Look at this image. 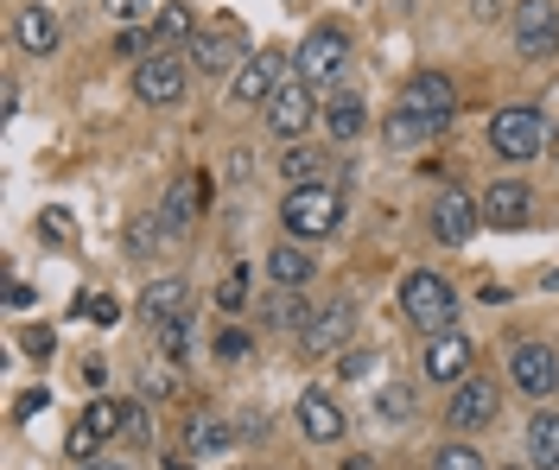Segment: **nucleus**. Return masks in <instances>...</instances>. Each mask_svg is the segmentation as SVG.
Here are the masks:
<instances>
[{
	"instance_id": "nucleus-1",
	"label": "nucleus",
	"mask_w": 559,
	"mask_h": 470,
	"mask_svg": "<svg viewBox=\"0 0 559 470\" xmlns=\"http://www.w3.org/2000/svg\"><path fill=\"white\" fill-rule=\"evenodd\" d=\"M344 217V191L337 184H293L286 204H280V222H286V242H324Z\"/></svg>"
},
{
	"instance_id": "nucleus-2",
	"label": "nucleus",
	"mask_w": 559,
	"mask_h": 470,
	"mask_svg": "<svg viewBox=\"0 0 559 470\" xmlns=\"http://www.w3.org/2000/svg\"><path fill=\"white\" fill-rule=\"evenodd\" d=\"M401 318L414 330H426V337H445L457 318V292L452 280H439L432 267H419V274H407L401 280Z\"/></svg>"
},
{
	"instance_id": "nucleus-3",
	"label": "nucleus",
	"mask_w": 559,
	"mask_h": 470,
	"mask_svg": "<svg viewBox=\"0 0 559 470\" xmlns=\"http://www.w3.org/2000/svg\"><path fill=\"white\" fill-rule=\"evenodd\" d=\"M489 146H496L509 166L534 159V153L547 146V115H540V109H502V115H489Z\"/></svg>"
},
{
	"instance_id": "nucleus-4",
	"label": "nucleus",
	"mask_w": 559,
	"mask_h": 470,
	"mask_svg": "<svg viewBox=\"0 0 559 470\" xmlns=\"http://www.w3.org/2000/svg\"><path fill=\"white\" fill-rule=\"evenodd\" d=\"M509 38H515V51L522 58H554L559 51V7L554 0H515V13H509Z\"/></svg>"
},
{
	"instance_id": "nucleus-5",
	"label": "nucleus",
	"mask_w": 559,
	"mask_h": 470,
	"mask_svg": "<svg viewBox=\"0 0 559 470\" xmlns=\"http://www.w3.org/2000/svg\"><path fill=\"white\" fill-rule=\"evenodd\" d=\"M312 121H324V109H318V89L306 83V76H286L274 96H267V128H274L280 141H299Z\"/></svg>"
},
{
	"instance_id": "nucleus-6",
	"label": "nucleus",
	"mask_w": 559,
	"mask_h": 470,
	"mask_svg": "<svg viewBox=\"0 0 559 470\" xmlns=\"http://www.w3.org/2000/svg\"><path fill=\"white\" fill-rule=\"evenodd\" d=\"M185 83H191V71H185V58H173V51H153V58L134 64V96L146 109H178L185 103Z\"/></svg>"
},
{
	"instance_id": "nucleus-7",
	"label": "nucleus",
	"mask_w": 559,
	"mask_h": 470,
	"mask_svg": "<svg viewBox=\"0 0 559 470\" xmlns=\"http://www.w3.org/2000/svg\"><path fill=\"white\" fill-rule=\"evenodd\" d=\"M349 71V38L337 33V26H318V33H306V45H299V71L312 89H331V83H344Z\"/></svg>"
},
{
	"instance_id": "nucleus-8",
	"label": "nucleus",
	"mask_w": 559,
	"mask_h": 470,
	"mask_svg": "<svg viewBox=\"0 0 559 470\" xmlns=\"http://www.w3.org/2000/svg\"><path fill=\"white\" fill-rule=\"evenodd\" d=\"M401 115H419V121H439V128H452L457 121V89L452 76L439 71H419L401 83Z\"/></svg>"
},
{
	"instance_id": "nucleus-9",
	"label": "nucleus",
	"mask_w": 559,
	"mask_h": 470,
	"mask_svg": "<svg viewBox=\"0 0 559 470\" xmlns=\"http://www.w3.org/2000/svg\"><path fill=\"white\" fill-rule=\"evenodd\" d=\"M191 64H198V76H236L248 64V38L236 26H210L191 38Z\"/></svg>"
},
{
	"instance_id": "nucleus-10",
	"label": "nucleus",
	"mask_w": 559,
	"mask_h": 470,
	"mask_svg": "<svg viewBox=\"0 0 559 470\" xmlns=\"http://www.w3.org/2000/svg\"><path fill=\"white\" fill-rule=\"evenodd\" d=\"M204 197H210V184L198 179V172H185V179H173L166 184V197H159V229L166 236H191L198 229V217H204Z\"/></svg>"
},
{
	"instance_id": "nucleus-11",
	"label": "nucleus",
	"mask_w": 559,
	"mask_h": 470,
	"mask_svg": "<svg viewBox=\"0 0 559 470\" xmlns=\"http://www.w3.org/2000/svg\"><path fill=\"white\" fill-rule=\"evenodd\" d=\"M509 382L522 388V395L534 400H547L559 388V357H554V344H515L509 350Z\"/></svg>"
},
{
	"instance_id": "nucleus-12",
	"label": "nucleus",
	"mask_w": 559,
	"mask_h": 470,
	"mask_svg": "<svg viewBox=\"0 0 559 470\" xmlns=\"http://www.w3.org/2000/svg\"><path fill=\"white\" fill-rule=\"evenodd\" d=\"M280 71H286V58H280V51H254L242 71L229 76V103H236V109H254V103L267 109V96H274L280 83H286Z\"/></svg>"
},
{
	"instance_id": "nucleus-13",
	"label": "nucleus",
	"mask_w": 559,
	"mask_h": 470,
	"mask_svg": "<svg viewBox=\"0 0 559 470\" xmlns=\"http://www.w3.org/2000/svg\"><path fill=\"white\" fill-rule=\"evenodd\" d=\"M349 330H356V305H349V299H331V305H318L312 325L299 330V350H306V357L349 350Z\"/></svg>"
},
{
	"instance_id": "nucleus-14",
	"label": "nucleus",
	"mask_w": 559,
	"mask_h": 470,
	"mask_svg": "<svg viewBox=\"0 0 559 470\" xmlns=\"http://www.w3.org/2000/svg\"><path fill=\"white\" fill-rule=\"evenodd\" d=\"M477 222H484V210H477V204H471L457 184L439 197V204H432V236H439L445 249H464V242L477 236Z\"/></svg>"
},
{
	"instance_id": "nucleus-15",
	"label": "nucleus",
	"mask_w": 559,
	"mask_h": 470,
	"mask_svg": "<svg viewBox=\"0 0 559 470\" xmlns=\"http://www.w3.org/2000/svg\"><path fill=\"white\" fill-rule=\"evenodd\" d=\"M489 420H496V388H489L484 375L457 382V388H452V426H457V433H484Z\"/></svg>"
},
{
	"instance_id": "nucleus-16",
	"label": "nucleus",
	"mask_w": 559,
	"mask_h": 470,
	"mask_svg": "<svg viewBox=\"0 0 559 470\" xmlns=\"http://www.w3.org/2000/svg\"><path fill=\"white\" fill-rule=\"evenodd\" d=\"M299 433L312 438V445H337L344 438V407L324 395V388H306L299 395Z\"/></svg>"
},
{
	"instance_id": "nucleus-17",
	"label": "nucleus",
	"mask_w": 559,
	"mask_h": 470,
	"mask_svg": "<svg viewBox=\"0 0 559 470\" xmlns=\"http://www.w3.org/2000/svg\"><path fill=\"white\" fill-rule=\"evenodd\" d=\"M477 210H484V222L489 229H522L527 222V210H534V197H527V184H515V179H496L484 191V204H477Z\"/></svg>"
},
{
	"instance_id": "nucleus-18",
	"label": "nucleus",
	"mask_w": 559,
	"mask_h": 470,
	"mask_svg": "<svg viewBox=\"0 0 559 470\" xmlns=\"http://www.w3.org/2000/svg\"><path fill=\"white\" fill-rule=\"evenodd\" d=\"M13 38H20V51H33V58H51V51L64 45V20H58L51 7H20V20H13Z\"/></svg>"
},
{
	"instance_id": "nucleus-19",
	"label": "nucleus",
	"mask_w": 559,
	"mask_h": 470,
	"mask_svg": "<svg viewBox=\"0 0 559 470\" xmlns=\"http://www.w3.org/2000/svg\"><path fill=\"white\" fill-rule=\"evenodd\" d=\"M426 375H432V382H445V388L471 382V344H464L457 330H445V337H426Z\"/></svg>"
},
{
	"instance_id": "nucleus-20",
	"label": "nucleus",
	"mask_w": 559,
	"mask_h": 470,
	"mask_svg": "<svg viewBox=\"0 0 559 470\" xmlns=\"http://www.w3.org/2000/svg\"><path fill=\"white\" fill-rule=\"evenodd\" d=\"M185 312H191V287L185 280H153L140 292V318H153V325H173Z\"/></svg>"
},
{
	"instance_id": "nucleus-21",
	"label": "nucleus",
	"mask_w": 559,
	"mask_h": 470,
	"mask_svg": "<svg viewBox=\"0 0 559 470\" xmlns=\"http://www.w3.org/2000/svg\"><path fill=\"white\" fill-rule=\"evenodd\" d=\"M267 274H274V287H312V274H318V261L306 254V242H280L274 254H267Z\"/></svg>"
},
{
	"instance_id": "nucleus-22",
	"label": "nucleus",
	"mask_w": 559,
	"mask_h": 470,
	"mask_svg": "<svg viewBox=\"0 0 559 470\" xmlns=\"http://www.w3.org/2000/svg\"><path fill=\"white\" fill-rule=\"evenodd\" d=\"M261 318H267V325H280V330H306L318 312L306 305V292H299V287H274L267 299H261Z\"/></svg>"
},
{
	"instance_id": "nucleus-23",
	"label": "nucleus",
	"mask_w": 559,
	"mask_h": 470,
	"mask_svg": "<svg viewBox=\"0 0 559 470\" xmlns=\"http://www.w3.org/2000/svg\"><path fill=\"white\" fill-rule=\"evenodd\" d=\"M324 128H331V141H356L362 128H369V109H362V96L356 89H337L331 103H324Z\"/></svg>"
},
{
	"instance_id": "nucleus-24",
	"label": "nucleus",
	"mask_w": 559,
	"mask_h": 470,
	"mask_svg": "<svg viewBox=\"0 0 559 470\" xmlns=\"http://www.w3.org/2000/svg\"><path fill=\"white\" fill-rule=\"evenodd\" d=\"M527 465L534 470H559V413L554 407H540V413L527 420Z\"/></svg>"
},
{
	"instance_id": "nucleus-25",
	"label": "nucleus",
	"mask_w": 559,
	"mask_h": 470,
	"mask_svg": "<svg viewBox=\"0 0 559 470\" xmlns=\"http://www.w3.org/2000/svg\"><path fill=\"white\" fill-rule=\"evenodd\" d=\"M229 445H236V426H229V420H191V426H185V451H191V458H216V451H229Z\"/></svg>"
},
{
	"instance_id": "nucleus-26",
	"label": "nucleus",
	"mask_w": 559,
	"mask_h": 470,
	"mask_svg": "<svg viewBox=\"0 0 559 470\" xmlns=\"http://www.w3.org/2000/svg\"><path fill=\"white\" fill-rule=\"evenodd\" d=\"M324 166H331V159H324V153H312V146H286V159H280V172H286V191H293V184H324Z\"/></svg>"
},
{
	"instance_id": "nucleus-27",
	"label": "nucleus",
	"mask_w": 559,
	"mask_h": 470,
	"mask_svg": "<svg viewBox=\"0 0 559 470\" xmlns=\"http://www.w3.org/2000/svg\"><path fill=\"white\" fill-rule=\"evenodd\" d=\"M432 134H445V128H439V121H419V115H388V146H394V153H401V146H426L432 141Z\"/></svg>"
},
{
	"instance_id": "nucleus-28",
	"label": "nucleus",
	"mask_w": 559,
	"mask_h": 470,
	"mask_svg": "<svg viewBox=\"0 0 559 470\" xmlns=\"http://www.w3.org/2000/svg\"><path fill=\"white\" fill-rule=\"evenodd\" d=\"M178 38H198L191 7H159V20H153V51H166V45H178Z\"/></svg>"
},
{
	"instance_id": "nucleus-29",
	"label": "nucleus",
	"mask_w": 559,
	"mask_h": 470,
	"mask_svg": "<svg viewBox=\"0 0 559 470\" xmlns=\"http://www.w3.org/2000/svg\"><path fill=\"white\" fill-rule=\"evenodd\" d=\"M191 344H198V318H191V312L173 318V325H159V357L166 362H185L191 357Z\"/></svg>"
},
{
	"instance_id": "nucleus-30",
	"label": "nucleus",
	"mask_w": 559,
	"mask_h": 470,
	"mask_svg": "<svg viewBox=\"0 0 559 470\" xmlns=\"http://www.w3.org/2000/svg\"><path fill=\"white\" fill-rule=\"evenodd\" d=\"M83 426L108 445V438H121V426H128V407H115V400H90V407H83Z\"/></svg>"
},
{
	"instance_id": "nucleus-31",
	"label": "nucleus",
	"mask_w": 559,
	"mask_h": 470,
	"mask_svg": "<svg viewBox=\"0 0 559 470\" xmlns=\"http://www.w3.org/2000/svg\"><path fill=\"white\" fill-rule=\"evenodd\" d=\"M414 388H401V382H394V388H382V395H376V413H382V420H394V426H401V420H414Z\"/></svg>"
},
{
	"instance_id": "nucleus-32",
	"label": "nucleus",
	"mask_w": 559,
	"mask_h": 470,
	"mask_svg": "<svg viewBox=\"0 0 559 470\" xmlns=\"http://www.w3.org/2000/svg\"><path fill=\"white\" fill-rule=\"evenodd\" d=\"M166 242V229H159V217H140V222H128V254H153Z\"/></svg>"
},
{
	"instance_id": "nucleus-33",
	"label": "nucleus",
	"mask_w": 559,
	"mask_h": 470,
	"mask_svg": "<svg viewBox=\"0 0 559 470\" xmlns=\"http://www.w3.org/2000/svg\"><path fill=\"white\" fill-rule=\"evenodd\" d=\"M432 470H489V465L471 451V445H445V451L432 458Z\"/></svg>"
},
{
	"instance_id": "nucleus-34",
	"label": "nucleus",
	"mask_w": 559,
	"mask_h": 470,
	"mask_svg": "<svg viewBox=\"0 0 559 470\" xmlns=\"http://www.w3.org/2000/svg\"><path fill=\"white\" fill-rule=\"evenodd\" d=\"M96 445H103V438L90 433L83 420H76V426H70V438H64V451H70V458H76V465H90V458H96Z\"/></svg>"
},
{
	"instance_id": "nucleus-35",
	"label": "nucleus",
	"mask_w": 559,
	"mask_h": 470,
	"mask_svg": "<svg viewBox=\"0 0 559 470\" xmlns=\"http://www.w3.org/2000/svg\"><path fill=\"white\" fill-rule=\"evenodd\" d=\"M216 357H223V362H242L248 357V330H236V325L216 330Z\"/></svg>"
},
{
	"instance_id": "nucleus-36",
	"label": "nucleus",
	"mask_w": 559,
	"mask_h": 470,
	"mask_svg": "<svg viewBox=\"0 0 559 470\" xmlns=\"http://www.w3.org/2000/svg\"><path fill=\"white\" fill-rule=\"evenodd\" d=\"M369 369H376V350H344V357H337V375H344V382L369 375Z\"/></svg>"
},
{
	"instance_id": "nucleus-37",
	"label": "nucleus",
	"mask_w": 559,
	"mask_h": 470,
	"mask_svg": "<svg viewBox=\"0 0 559 470\" xmlns=\"http://www.w3.org/2000/svg\"><path fill=\"white\" fill-rule=\"evenodd\" d=\"M51 407V388H26V395L13 400V420H33V413H45Z\"/></svg>"
},
{
	"instance_id": "nucleus-38",
	"label": "nucleus",
	"mask_w": 559,
	"mask_h": 470,
	"mask_svg": "<svg viewBox=\"0 0 559 470\" xmlns=\"http://www.w3.org/2000/svg\"><path fill=\"white\" fill-rule=\"evenodd\" d=\"M76 312H90V318H96V325H115V318H121V305H115V299H108V292H96V299H83V305H76Z\"/></svg>"
},
{
	"instance_id": "nucleus-39",
	"label": "nucleus",
	"mask_w": 559,
	"mask_h": 470,
	"mask_svg": "<svg viewBox=\"0 0 559 470\" xmlns=\"http://www.w3.org/2000/svg\"><path fill=\"white\" fill-rule=\"evenodd\" d=\"M103 7H108V13H115V20H121V26H140L153 0H103Z\"/></svg>"
},
{
	"instance_id": "nucleus-40",
	"label": "nucleus",
	"mask_w": 559,
	"mask_h": 470,
	"mask_svg": "<svg viewBox=\"0 0 559 470\" xmlns=\"http://www.w3.org/2000/svg\"><path fill=\"white\" fill-rule=\"evenodd\" d=\"M20 344H26V357H38V362H45V357H51V350H58V337H51V330H45V325H33V330H26V337H20Z\"/></svg>"
},
{
	"instance_id": "nucleus-41",
	"label": "nucleus",
	"mask_w": 559,
	"mask_h": 470,
	"mask_svg": "<svg viewBox=\"0 0 559 470\" xmlns=\"http://www.w3.org/2000/svg\"><path fill=\"white\" fill-rule=\"evenodd\" d=\"M121 433L134 438V445H146V438H153V413H146V407H128V426H121Z\"/></svg>"
},
{
	"instance_id": "nucleus-42",
	"label": "nucleus",
	"mask_w": 559,
	"mask_h": 470,
	"mask_svg": "<svg viewBox=\"0 0 559 470\" xmlns=\"http://www.w3.org/2000/svg\"><path fill=\"white\" fill-rule=\"evenodd\" d=\"M242 292H248V274H229L223 292H216V305H223V312H236V305H242Z\"/></svg>"
},
{
	"instance_id": "nucleus-43",
	"label": "nucleus",
	"mask_w": 559,
	"mask_h": 470,
	"mask_svg": "<svg viewBox=\"0 0 559 470\" xmlns=\"http://www.w3.org/2000/svg\"><path fill=\"white\" fill-rule=\"evenodd\" d=\"M146 45H153V38H140L134 26H128V33L115 38V51H121V58H153V51H146Z\"/></svg>"
},
{
	"instance_id": "nucleus-44",
	"label": "nucleus",
	"mask_w": 559,
	"mask_h": 470,
	"mask_svg": "<svg viewBox=\"0 0 559 470\" xmlns=\"http://www.w3.org/2000/svg\"><path fill=\"white\" fill-rule=\"evenodd\" d=\"M51 242H70V210H45V222H38Z\"/></svg>"
},
{
	"instance_id": "nucleus-45",
	"label": "nucleus",
	"mask_w": 559,
	"mask_h": 470,
	"mask_svg": "<svg viewBox=\"0 0 559 470\" xmlns=\"http://www.w3.org/2000/svg\"><path fill=\"white\" fill-rule=\"evenodd\" d=\"M471 13H477V20H502V13H509V0H471Z\"/></svg>"
},
{
	"instance_id": "nucleus-46",
	"label": "nucleus",
	"mask_w": 559,
	"mask_h": 470,
	"mask_svg": "<svg viewBox=\"0 0 559 470\" xmlns=\"http://www.w3.org/2000/svg\"><path fill=\"white\" fill-rule=\"evenodd\" d=\"M7 305H13V312H26V305H33V287H26V280H13V287H7Z\"/></svg>"
},
{
	"instance_id": "nucleus-47",
	"label": "nucleus",
	"mask_w": 559,
	"mask_h": 470,
	"mask_svg": "<svg viewBox=\"0 0 559 470\" xmlns=\"http://www.w3.org/2000/svg\"><path fill=\"white\" fill-rule=\"evenodd\" d=\"M83 382H90V388H103V382H108V362L90 357V362H83Z\"/></svg>"
},
{
	"instance_id": "nucleus-48",
	"label": "nucleus",
	"mask_w": 559,
	"mask_h": 470,
	"mask_svg": "<svg viewBox=\"0 0 559 470\" xmlns=\"http://www.w3.org/2000/svg\"><path fill=\"white\" fill-rule=\"evenodd\" d=\"M76 470H128V465H76Z\"/></svg>"
},
{
	"instance_id": "nucleus-49",
	"label": "nucleus",
	"mask_w": 559,
	"mask_h": 470,
	"mask_svg": "<svg viewBox=\"0 0 559 470\" xmlns=\"http://www.w3.org/2000/svg\"><path fill=\"white\" fill-rule=\"evenodd\" d=\"M502 470H522V465H502Z\"/></svg>"
},
{
	"instance_id": "nucleus-50",
	"label": "nucleus",
	"mask_w": 559,
	"mask_h": 470,
	"mask_svg": "<svg viewBox=\"0 0 559 470\" xmlns=\"http://www.w3.org/2000/svg\"><path fill=\"white\" fill-rule=\"evenodd\" d=\"M173 470H191V465H173Z\"/></svg>"
}]
</instances>
